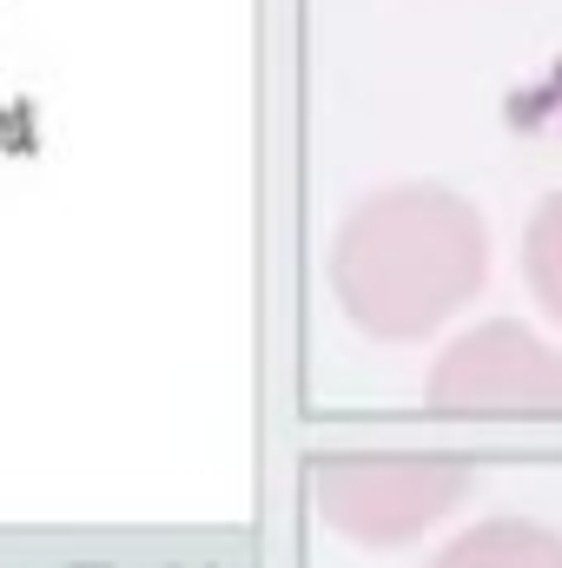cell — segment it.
I'll return each instance as SVG.
<instances>
[{
	"mask_svg": "<svg viewBox=\"0 0 562 568\" xmlns=\"http://www.w3.org/2000/svg\"><path fill=\"white\" fill-rule=\"evenodd\" d=\"M490 278V232L450 185L371 192L331 245V284L358 331L384 344L430 337Z\"/></svg>",
	"mask_w": 562,
	"mask_h": 568,
	"instance_id": "cell-1",
	"label": "cell"
},
{
	"mask_svg": "<svg viewBox=\"0 0 562 568\" xmlns=\"http://www.w3.org/2000/svg\"><path fill=\"white\" fill-rule=\"evenodd\" d=\"M423 404L463 424H562V351L516 317H490L443 344Z\"/></svg>",
	"mask_w": 562,
	"mask_h": 568,
	"instance_id": "cell-2",
	"label": "cell"
},
{
	"mask_svg": "<svg viewBox=\"0 0 562 568\" xmlns=\"http://www.w3.org/2000/svg\"><path fill=\"white\" fill-rule=\"evenodd\" d=\"M470 489V463L443 449H371L318 463V509L358 542H411Z\"/></svg>",
	"mask_w": 562,
	"mask_h": 568,
	"instance_id": "cell-3",
	"label": "cell"
},
{
	"mask_svg": "<svg viewBox=\"0 0 562 568\" xmlns=\"http://www.w3.org/2000/svg\"><path fill=\"white\" fill-rule=\"evenodd\" d=\"M430 568H562V536L530 516H490L450 536Z\"/></svg>",
	"mask_w": 562,
	"mask_h": 568,
	"instance_id": "cell-4",
	"label": "cell"
},
{
	"mask_svg": "<svg viewBox=\"0 0 562 568\" xmlns=\"http://www.w3.org/2000/svg\"><path fill=\"white\" fill-rule=\"evenodd\" d=\"M523 284L530 297L562 324V192L536 205V219L523 225Z\"/></svg>",
	"mask_w": 562,
	"mask_h": 568,
	"instance_id": "cell-5",
	"label": "cell"
}]
</instances>
